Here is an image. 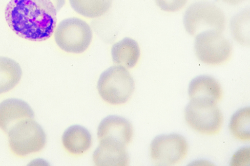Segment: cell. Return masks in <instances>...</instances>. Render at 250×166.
<instances>
[{
  "mask_svg": "<svg viewBox=\"0 0 250 166\" xmlns=\"http://www.w3.org/2000/svg\"><path fill=\"white\" fill-rule=\"evenodd\" d=\"M191 100L217 104L222 95L221 86L214 78L200 75L190 82L188 90Z\"/></svg>",
  "mask_w": 250,
  "mask_h": 166,
  "instance_id": "obj_12",
  "label": "cell"
},
{
  "mask_svg": "<svg viewBox=\"0 0 250 166\" xmlns=\"http://www.w3.org/2000/svg\"><path fill=\"white\" fill-rule=\"evenodd\" d=\"M249 148H242L233 156L232 165H244L249 162Z\"/></svg>",
  "mask_w": 250,
  "mask_h": 166,
  "instance_id": "obj_20",
  "label": "cell"
},
{
  "mask_svg": "<svg viewBox=\"0 0 250 166\" xmlns=\"http://www.w3.org/2000/svg\"><path fill=\"white\" fill-rule=\"evenodd\" d=\"M233 37L241 45L250 44V11L245 10L234 16L230 23Z\"/></svg>",
  "mask_w": 250,
  "mask_h": 166,
  "instance_id": "obj_18",
  "label": "cell"
},
{
  "mask_svg": "<svg viewBox=\"0 0 250 166\" xmlns=\"http://www.w3.org/2000/svg\"><path fill=\"white\" fill-rule=\"evenodd\" d=\"M50 1L56 8L57 12L60 11L65 3V0H50Z\"/></svg>",
  "mask_w": 250,
  "mask_h": 166,
  "instance_id": "obj_21",
  "label": "cell"
},
{
  "mask_svg": "<svg viewBox=\"0 0 250 166\" xmlns=\"http://www.w3.org/2000/svg\"><path fill=\"white\" fill-rule=\"evenodd\" d=\"M184 24L187 32L191 36L206 31H216L222 33L226 26L224 12L216 5L207 1L192 4L186 10Z\"/></svg>",
  "mask_w": 250,
  "mask_h": 166,
  "instance_id": "obj_3",
  "label": "cell"
},
{
  "mask_svg": "<svg viewBox=\"0 0 250 166\" xmlns=\"http://www.w3.org/2000/svg\"><path fill=\"white\" fill-rule=\"evenodd\" d=\"M62 142L69 153L76 155L82 154L87 151L91 146V134L83 126L73 125L62 134Z\"/></svg>",
  "mask_w": 250,
  "mask_h": 166,
  "instance_id": "obj_13",
  "label": "cell"
},
{
  "mask_svg": "<svg viewBox=\"0 0 250 166\" xmlns=\"http://www.w3.org/2000/svg\"><path fill=\"white\" fill-rule=\"evenodd\" d=\"M185 119L190 127L206 134H214L220 130L223 117L216 104L191 100L185 110Z\"/></svg>",
  "mask_w": 250,
  "mask_h": 166,
  "instance_id": "obj_7",
  "label": "cell"
},
{
  "mask_svg": "<svg viewBox=\"0 0 250 166\" xmlns=\"http://www.w3.org/2000/svg\"><path fill=\"white\" fill-rule=\"evenodd\" d=\"M222 1L229 4L235 5L245 1L246 0H222Z\"/></svg>",
  "mask_w": 250,
  "mask_h": 166,
  "instance_id": "obj_22",
  "label": "cell"
},
{
  "mask_svg": "<svg viewBox=\"0 0 250 166\" xmlns=\"http://www.w3.org/2000/svg\"><path fill=\"white\" fill-rule=\"evenodd\" d=\"M22 70L18 63L0 56V94L12 90L21 80Z\"/></svg>",
  "mask_w": 250,
  "mask_h": 166,
  "instance_id": "obj_15",
  "label": "cell"
},
{
  "mask_svg": "<svg viewBox=\"0 0 250 166\" xmlns=\"http://www.w3.org/2000/svg\"><path fill=\"white\" fill-rule=\"evenodd\" d=\"M54 37L57 45L62 50L81 54L88 48L93 33L87 22L73 18L62 20L55 32Z\"/></svg>",
  "mask_w": 250,
  "mask_h": 166,
  "instance_id": "obj_5",
  "label": "cell"
},
{
  "mask_svg": "<svg viewBox=\"0 0 250 166\" xmlns=\"http://www.w3.org/2000/svg\"><path fill=\"white\" fill-rule=\"evenodd\" d=\"M12 151L26 156L41 151L46 141L45 133L33 119H25L15 124L7 132Z\"/></svg>",
  "mask_w": 250,
  "mask_h": 166,
  "instance_id": "obj_4",
  "label": "cell"
},
{
  "mask_svg": "<svg viewBox=\"0 0 250 166\" xmlns=\"http://www.w3.org/2000/svg\"><path fill=\"white\" fill-rule=\"evenodd\" d=\"M133 135L132 126L126 118L118 115H109L101 122L98 129L100 140H111L127 146Z\"/></svg>",
  "mask_w": 250,
  "mask_h": 166,
  "instance_id": "obj_9",
  "label": "cell"
},
{
  "mask_svg": "<svg viewBox=\"0 0 250 166\" xmlns=\"http://www.w3.org/2000/svg\"><path fill=\"white\" fill-rule=\"evenodd\" d=\"M126 147L119 142L101 140L93 153V162L97 166H128L129 156Z\"/></svg>",
  "mask_w": 250,
  "mask_h": 166,
  "instance_id": "obj_11",
  "label": "cell"
},
{
  "mask_svg": "<svg viewBox=\"0 0 250 166\" xmlns=\"http://www.w3.org/2000/svg\"><path fill=\"white\" fill-rule=\"evenodd\" d=\"M188 148L187 142L182 135L177 133L161 134L151 142V156L156 165H174L184 159Z\"/></svg>",
  "mask_w": 250,
  "mask_h": 166,
  "instance_id": "obj_8",
  "label": "cell"
},
{
  "mask_svg": "<svg viewBox=\"0 0 250 166\" xmlns=\"http://www.w3.org/2000/svg\"><path fill=\"white\" fill-rule=\"evenodd\" d=\"M250 109L249 107L241 109L232 116L229 129L232 135L242 141L250 139Z\"/></svg>",
  "mask_w": 250,
  "mask_h": 166,
  "instance_id": "obj_17",
  "label": "cell"
},
{
  "mask_svg": "<svg viewBox=\"0 0 250 166\" xmlns=\"http://www.w3.org/2000/svg\"><path fill=\"white\" fill-rule=\"evenodd\" d=\"M73 10L83 17L97 18L110 9L112 0H69Z\"/></svg>",
  "mask_w": 250,
  "mask_h": 166,
  "instance_id": "obj_16",
  "label": "cell"
},
{
  "mask_svg": "<svg viewBox=\"0 0 250 166\" xmlns=\"http://www.w3.org/2000/svg\"><path fill=\"white\" fill-rule=\"evenodd\" d=\"M113 62L125 68H134L140 56L138 43L130 37H125L113 45L111 50Z\"/></svg>",
  "mask_w": 250,
  "mask_h": 166,
  "instance_id": "obj_14",
  "label": "cell"
},
{
  "mask_svg": "<svg viewBox=\"0 0 250 166\" xmlns=\"http://www.w3.org/2000/svg\"><path fill=\"white\" fill-rule=\"evenodd\" d=\"M34 117V111L24 101L11 98L0 104V129L7 133L18 122Z\"/></svg>",
  "mask_w": 250,
  "mask_h": 166,
  "instance_id": "obj_10",
  "label": "cell"
},
{
  "mask_svg": "<svg viewBox=\"0 0 250 166\" xmlns=\"http://www.w3.org/2000/svg\"><path fill=\"white\" fill-rule=\"evenodd\" d=\"M57 13L50 0H11L5 15L8 25L16 34L29 41L41 42L54 33Z\"/></svg>",
  "mask_w": 250,
  "mask_h": 166,
  "instance_id": "obj_1",
  "label": "cell"
},
{
  "mask_svg": "<svg viewBox=\"0 0 250 166\" xmlns=\"http://www.w3.org/2000/svg\"><path fill=\"white\" fill-rule=\"evenodd\" d=\"M194 50L197 57L202 62L209 65H218L229 59L232 45L221 33L206 31L195 37Z\"/></svg>",
  "mask_w": 250,
  "mask_h": 166,
  "instance_id": "obj_6",
  "label": "cell"
},
{
  "mask_svg": "<svg viewBox=\"0 0 250 166\" xmlns=\"http://www.w3.org/2000/svg\"><path fill=\"white\" fill-rule=\"evenodd\" d=\"M97 88L102 98L109 104L117 105L125 104L129 99L135 84L126 68L114 66L101 74Z\"/></svg>",
  "mask_w": 250,
  "mask_h": 166,
  "instance_id": "obj_2",
  "label": "cell"
},
{
  "mask_svg": "<svg viewBox=\"0 0 250 166\" xmlns=\"http://www.w3.org/2000/svg\"><path fill=\"white\" fill-rule=\"evenodd\" d=\"M155 1L162 11L176 12L183 9L188 0H155Z\"/></svg>",
  "mask_w": 250,
  "mask_h": 166,
  "instance_id": "obj_19",
  "label": "cell"
}]
</instances>
